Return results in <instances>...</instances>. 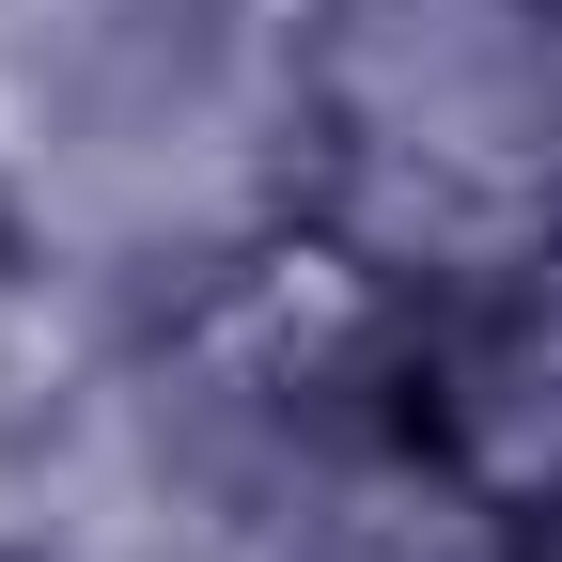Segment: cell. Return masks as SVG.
Listing matches in <instances>:
<instances>
[{
    "instance_id": "6da1fadb",
    "label": "cell",
    "mask_w": 562,
    "mask_h": 562,
    "mask_svg": "<svg viewBox=\"0 0 562 562\" xmlns=\"http://www.w3.org/2000/svg\"><path fill=\"white\" fill-rule=\"evenodd\" d=\"M406 453L484 516H562V235L406 313Z\"/></svg>"
}]
</instances>
